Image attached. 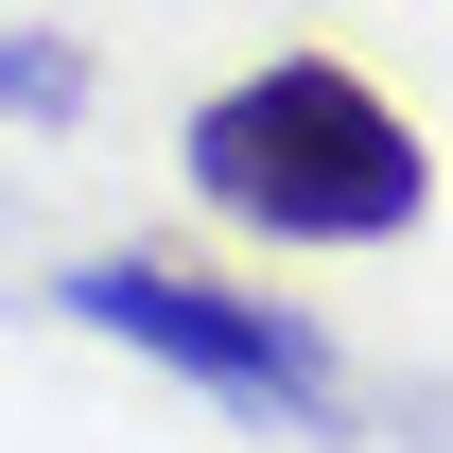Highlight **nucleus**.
Returning a JSON list of instances; mask_svg holds the SVG:
<instances>
[{
	"mask_svg": "<svg viewBox=\"0 0 453 453\" xmlns=\"http://www.w3.org/2000/svg\"><path fill=\"white\" fill-rule=\"evenodd\" d=\"M174 174L226 226H262V244H401V226L436 210L418 122L349 53H280V70H244V88H210L192 140H174Z\"/></svg>",
	"mask_w": 453,
	"mask_h": 453,
	"instance_id": "f257e3e1",
	"label": "nucleus"
},
{
	"mask_svg": "<svg viewBox=\"0 0 453 453\" xmlns=\"http://www.w3.org/2000/svg\"><path fill=\"white\" fill-rule=\"evenodd\" d=\"M70 314H88L105 349L192 366L210 401L332 418V349H314V314H280V296H226V280H192V262H88V280H70Z\"/></svg>",
	"mask_w": 453,
	"mask_h": 453,
	"instance_id": "f03ea898",
	"label": "nucleus"
},
{
	"mask_svg": "<svg viewBox=\"0 0 453 453\" xmlns=\"http://www.w3.org/2000/svg\"><path fill=\"white\" fill-rule=\"evenodd\" d=\"M0 105H18V122H70V105H88V53H70V35H0Z\"/></svg>",
	"mask_w": 453,
	"mask_h": 453,
	"instance_id": "7ed1b4c3",
	"label": "nucleus"
}]
</instances>
